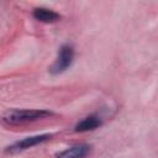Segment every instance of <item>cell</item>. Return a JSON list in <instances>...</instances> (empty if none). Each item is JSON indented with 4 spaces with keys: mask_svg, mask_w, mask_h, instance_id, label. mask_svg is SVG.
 I'll return each instance as SVG.
<instances>
[{
    "mask_svg": "<svg viewBox=\"0 0 158 158\" xmlns=\"http://www.w3.org/2000/svg\"><path fill=\"white\" fill-rule=\"evenodd\" d=\"M32 15L37 21L43 23H54L60 20V15L58 12L47 7H36L33 9Z\"/></svg>",
    "mask_w": 158,
    "mask_h": 158,
    "instance_id": "6",
    "label": "cell"
},
{
    "mask_svg": "<svg viewBox=\"0 0 158 158\" xmlns=\"http://www.w3.org/2000/svg\"><path fill=\"white\" fill-rule=\"evenodd\" d=\"M74 56H75V51L72 44L69 43L62 44L59 47L54 63L49 68V73L52 75H59L65 70H68L74 62Z\"/></svg>",
    "mask_w": 158,
    "mask_h": 158,
    "instance_id": "2",
    "label": "cell"
},
{
    "mask_svg": "<svg viewBox=\"0 0 158 158\" xmlns=\"http://www.w3.org/2000/svg\"><path fill=\"white\" fill-rule=\"evenodd\" d=\"M91 151V146L86 144V143H79V144H74L72 147H68L58 153H56L57 157L60 158H83L86 157Z\"/></svg>",
    "mask_w": 158,
    "mask_h": 158,
    "instance_id": "5",
    "label": "cell"
},
{
    "mask_svg": "<svg viewBox=\"0 0 158 158\" xmlns=\"http://www.w3.org/2000/svg\"><path fill=\"white\" fill-rule=\"evenodd\" d=\"M53 112L44 109H21L12 110L4 115V122L7 125H25L30 122H35L38 120L47 118L52 116Z\"/></svg>",
    "mask_w": 158,
    "mask_h": 158,
    "instance_id": "1",
    "label": "cell"
},
{
    "mask_svg": "<svg viewBox=\"0 0 158 158\" xmlns=\"http://www.w3.org/2000/svg\"><path fill=\"white\" fill-rule=\"evenodd\" d=\"M52 137H53L52 133H41V135L28 136V137H25L20 141H16L15 143L6 147L5 152L6 153H17V152H21V151H26V149H30L32 147L40 146V144L49 141Z\"/></svg>",
    "mask_w": 158,
    "mask_h": 158,
    "instance_id": "3",
    "label": "cell"
},
{
    "mask_svg": "<svg viewBox=\"0 0 158 158\" xmlns=\"http://www.w3.org/2000/svg\"><path fill=\"white\" fill-rule=\"evenodd\" d=\"M102 118L101 116H99L98 114H90L88 116H85L84 118H81L79 122H77V125L74 126V131L83 133V132H89V131H94L96 128H99L102 125Z\"/></svg>",
    "mask_w": 158,
    "mask_h": 158,
    "instance_id": "4",
    "label": "cell"
}]
</instances>
